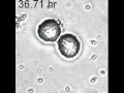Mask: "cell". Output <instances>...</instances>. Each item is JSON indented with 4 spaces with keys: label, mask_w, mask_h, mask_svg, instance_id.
<instances>
[{
    "label": "cell",
    "mask_w": 124,
    "mask_h": 93,
    "mask_svg": "<svg viewBox=\"0 0 124 93\" xmlns=\"http://www.w3.org/2000/svg\"><path fill=\"white\" fill-rule=\"evenodd\" d=\"M58 50L66 59H72L79 55L81 51V42L76 35L71 33L62 34L58 39Z\"/></svg>",
    "instance_id": "6da1fadb"
},
{
    "label": "cell",
    "mask_w": 124,
    "mask_h": 93,
    "mask_svg": "<svg viewBox=\"0 0 124 93\" xmlns=\"http://www.w3.org/2000/svg\"><path fill=\"white\" fill-rule=\"evenodd\" d=\"M37 35L45 42H55L61 35V26L54 19H46L38 25Z\"/></svg>",
    "instance_id": "7a4b0ae2"
}]
</instances>
